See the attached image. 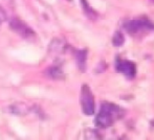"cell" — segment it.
<instances>
[{
	"instance_id": "3957f363",
	"label": "cell",
	"mask_w": 154,
	"mask_h": 140,
	"mask_svg": "<svg viewBox=\"0 0 154 140\" xmlns=\"http://www.w3.org/2000/svg\"><path fill=\"white\" fill-rule=\"evenodd\" d=\"M80 103H81L82 111L85 115H93L95 110L94 96L88 85H83L80 95Z\"/></svg>"
},
{
	"instance_id": "9c48e42d",
	"label": "cell",
	"mask_w": 154,
	"mask_h": 140,
	"mask_svg": "<svg viewBox=\"0 0 154 140\" xmlns=\"http://www.w3.org/2000/svg\"><path fill=\"white\" fill-rule=\"evenodd\" d=\"M49 73H51V77H53V79H61L63 76V73L61 69H59V68H51V69H49Z\"/></svg>"
},
{
	"instance_id": "6da1fadb",
	"label": "cell",
	"mask_w": 154,
	"mask_h": 140,
	"mask_svg": "<svg viewBox=\"0 0 154 140\" xmlns=\"http://www.w3.org/2000/svg\"><path fill=\"white\" fill-rule=\"evenodd\" d=\"M124 115V110L118 105L109 102H104L101 105L99 113L95 117L94 124L97 128L107 129L111 127L116 120L122 118Z\"/></svg>"
},
{
	"instance_id": "ba28073f",
	"label": "cell",
	"mask_w": 154,
	"mask_h": 140,
	"mask_svg": "<svg viewBox=\"0 0 154 140\" xmlns=\"http://www.w3.org/2000/svg\"><path fill=\"white\" fill-rule=\"evenodd\" d=\"M81 3H82V6H83V8H84V12H85L86 14H87L88 17H91V18L95 17L94 10H93L92 8L89 6V4H88L87 0H81Z\"/></svg>"
},
{
	"instance_id": "30bf717a",
	"label": "cell",
	"mask_w": 154,
	"mask_h": 140,
	"mask_svg": "<svg viewBox=\"0 0 154 140\" xmlns=\"http://www.w3.org/2000/svg\"><path fill=\"white\" fill-rule=\"evenodd\" d=\"M6 20V13L4 10V8L0 5V26L2 25V23Z\"/></svg>"
},
{
	"instance_id": "52a82bcc",
	"label": "cell",
	"mask_w": 154,
	"mask_h": 140,
	"mask_svg": "<svg viewBox=\"0 0 154 140\" xmlns=\"http://www.w3.org/2000/svg\"><path fill=\"white\" fill-rule=\"evenodd\" d=\"M125 43V38H124V35L121 31H116L113 35V38H112V44L116 47H120Z\"/></svg>"
},
{
	"instance_id": "277c9868",
	"label": "cell",
	"mask_w": 154,
	"mask_h": 140,
	"mask_svg": "<svg viewBox=\"0 0 154 140\" xmlns=\"http://www.w3.org/2000/svg\"><path fill=\"white\" fill-rule=\"evenodd\" d=\"M10 26L13 31H15L24 39H34L36 37L35 31L29 26H27L23 21H21L20 19L13 18L10 21Z\"/></svg>"
},
{
	"instance_id": "7a4b0ae2",
	"label": "cell",
	"mask_w": 154,
	"mask_h": 140,
	"mask_svg": "<svg viewBox=\"0 0 154 140\" xmlns=\"http://www.w3.org/2000/svg\"><path fill=\"white\" fill-rule=\"evenodd\" d=\"M124 28L131 36H142L154 31V23L148 17L142 16L126 22Z\"/></svg>"
},
{
	"instance_id": "5b68a950",
	"label": "cell",
	"mask_w": 154,
	"mask_h": 140,
	"mask_svg": "<svg viewBox=\"0 0 154 140\" xmlns=\"http://www.w3.org/2000/svg\"><path fill=\"white\" fill-rule=\"evenodd\" d=\"M116 69L118 72L125 75L128 79H132L136 75V65L132 61L122 60L116 58Z\"/></svg>"
},
{
	"instance_id": "8992f818",
	"label": "cell",
	"mask_w": 154,
	"mask_h": 140,
	"mask_svg": "<svg viewBox=\"0 0 154 140\" xmlns=\"http://www.w3.org/2000/svg\"><path fill=\"white\" fill-rule=\"evenodd\" d=\"M75 59L81 71H85L86 69V61H87V51L86 50H78L75 52Z\"/></svg>"
}]
</instances>
